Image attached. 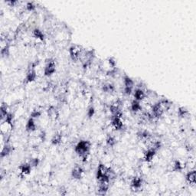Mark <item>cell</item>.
I'll return each mask as SVG.
<instances>
[{
	"label": "cell",
	"mask_w": 196,
	"mask_h": 196,
	"mask_svg": "<svg viewBox=\"0 0 196 196\" xmlns=\"http://www.w3.org/2000/svg\"><path fill=\"white\" fill-rule=\"evenodd\" d=\"M91 143L88 140H81L75 146V152L82 158L84 162H86L87 159H88L90 149H91Z\"/></svg>",
	"instance_id": "1"
},
{
	"label": "cell",
	"mask_w": 196,
	"mask_h": 196,
	"mask_svg": "<svg viewBox=\"0 0 196 196\" xmlns=\"http://www.w3.org/2000/svg\"><path fill=\"white\" fill-rule=\"evenodd\" d=\"M84 49L82 47L78 45H73L71 47L69 48V54L71 59L75 61H79L80 57H81V54H82Z\"/></svg>",
	"instance_id": "2"
},
{
	"label": "cell",
	"mask_w": 196,
	"mask_h": 196,
	"mask_svg": "<svg viewBox=\"0 0 196 196\" xmlns=\"http://www.w3.org/2000/svg\"><path fill=\"white\" fill-rule=\"evenodd\" d=\"M56 71V63L53 59H49L45 64L44 68V74L45 76H51Z\"/></svg>",
	"instance_id": "3"
},
{
	"label": "cell",
	"mask_w": 196,
	"mask_h": 196,
	"mask_svg": "<svg viewBox=\"0 0 196 196\" xmlns=\"http://www.w3.org/2000/svg\"><path fill=\"white\" fill-rule=\"evenodd\" d=\"M143 183V180L141 177L136 176L133 178L130 182V186L133 191H139L142 188V185Z\"/></svg>",
	"instance_id": "4"
},
{
	"label": "cell",
	"mask_w": 196,
	"mask_h": 196,
	"mask_svg": "<svg viewBox=\"0 0 196 196\" xmlns=\"http://www.w3.org/2000/svg\"><path fill=\"white\" fill-rule=\"evenodd\" d=\"M13 127H14V126H13V123H12V122L6 121V120L2 121L1 126H0L2 135L8 134V133L12 130Z\"/></svg>",
	"instance_id": "5"
},
{
	"label": "cell",
	"mask_w": 196,
	"mask_h": 196,
	"mask_svg": "<svg viewBox=\"0 0 196 196\" xmlns=\"http://www.w3.org/2000/svg\"><path fill=\"white\" fill-rule=\"evenodd\" d=\"M84 172H85V171H84V169H83L80 165H76V166H75V168L72 169L71 175L75 179L79 180L83 177Z\"/></svg>",
	"instance_id": "6"
},
{
	"label": "cell",
	"mask_w": 196,
	"mask_h": 196,
	"mask_svg": "<svg viewBox=\"0 0 196 196\" xmlns=\"http://www.w3.org/2000/svg\"><path fill=\"white\" fill-rule=\"evenodd\" d=\"M25 129H26V131H27L28 133H32L36 131V130H37V126H36L35 119L32 118L31 117L29 120H28L27 123H26Z\"/></svg>",
	"instance_id": "7"
},
{
	"label": "cell",
	"mask_w": 196,
	"mask_h": 196,
	"mask_svg": "<svg viewBox=\"0 0 196 196\" xmlns=\"http://www.w3.org/2000/svg\"><path fill=\"white\" fill-rule=\"evenodd\" d=\"M156 154V151H155L152 149H148L145 152L144 156H143V158H144V160L146 162H150L153 160V159L155 158Z\"/></svg>",
	"instance_id": "8"
},
{
	"label": "cell",
	"mask_w": 196,
	"mask_h": 196,
	"mask_svg": "<svg viewBox=\"0 0 196 196\" xmlns=\"http://www.w3.org/2000/svg\"><path fill=\"white\" fill-rule=\"evenodd\" d=\"M48 116L49 119L52 121H55L57 120L59 117V113L58 110L54 107H50L48 110Z\"/></svg>",
	"instance_id": "9"
},
{
	"label": "cell",
	"mask_w": 196,
	"mask_h": 196,
	"mask_svg": "<svg viewBox=\"0 0 196 196\" xmlns=\"http://www.w3.org/2000/svg\"><path fill=\"white\" fill-rule=\"evenodd\" d=\"M32 168V167L31 166L29 162L22 164V165L19 166L20 173H21L22 175H29V174L31 173Z\"/></svg>",
	"instance_id": "10"
},
{
	"label": "cell",
	"mask_w": 196,
	"mask_h": 196,
	"mask_svg": "<svg viewBox=\"0 0 196 196\" xmlns=\"http://www.w3.org/2000/svg\"><path fill=\"white\" fill-rule=\"evenodd\" d=\"M134 97L135 100L138 101H142L144 100L146 97V94H145L144 91L141 88H137L134 92Z\"/></svg>",
	"instance_id": "11"
},
{
	"label": "cell",
	"mask_w": 196,
	"mask_h": 196,
	"mask_svg": "<svg viewBox=\"0 0 196 196\" xmlns=\"http://www.w3.org/2000/svg\"><path fill=\"white\" fill-rule=\"evenodd\" d=\"M32 35L33 37L35 39L39 41H45V34L43 33V32L42 30H40L39 28H35L32 32Z\"/></svg>",
	"instance_id": "12"
},
{
	"label": "cell",
	"mask_w": 196,
	"mask_h": 196,
	"mask_svg": "<svg viewBox=\"0 0 196 196\" xmlns=\"http://www.w3.org/2000/svg\"><path fill=\"white\" fill-rule=\"evenodd\" d=\"M130 110H131V111L134 112V113H137V112L141 111L142 106L141 104H140V101H136V100L132 101L131 104H130Z\"/></svg>",
	"instance_id": "13"
},
{
	"label": "cell",
	"mask_w": 196,
	"mask_h": 196,
	"mask_svg": "<svg viewBox=\"0 0 196 196\" xmlns=\"http://www.w3.org/2000/svg\"><path fill=\"white\" fill-rule=\"evenodd\" d=\"M186 181L190 185H195V171L191 170L186 175Z\"/></svg>",
	"instance_id": "14"
},
{
	"label": "cell",
	"mask_w": 196,
	"mask_h": 196,
	"mask_svg": "<svg viewBox=\"0 0 196 196\" xmlns=\"http://www.w3.org/2000/svg\"><path fill=\"white\" fill-rule=\"evenodd\" d=\"M109 188V182H100L99 188H98V194H106Z\"/></svg>",
	"instance_id": "15"
},
{
	"label": "cell",
	"mask_w": 196,
	"mask_h": 196,
	"mask_svg": "<svg viewBox=\"0 0 196 196\" xmlns=\"http://www.w3.org/2000/svg\"><path fill=\"white\" fill-rule=\"evenodd\" d=\"M12 146L8 144H5L4 147H2V152H1V157L4 158L5 156H8L12 152Z\"/></svg>",
	"instance_id": "16"
},
{
	"label": "cell",
	"mask_w": 196,
	"mask_h": 196,
	"mask_svg": "<svg viewBox=\"0 0 196 196\" xmlns=\"http://www.w3.org/2000/svg\"><path fill=\"white\" fill-rule=\"evenodd\" d=\"M123 85H124V88H133V86H134V81H133L129 76L124 75V77H123Z\"/></svg>",
	"instance_id": "17"
},
{
	"label": "cell",
	"mask_w": 196,
	"mask_h": 196,
	"mask_svg": "<svg viewBox=\"0 0 196 196\" xmlns=\"http://www.w3.org/2000/svg\"><path fill=\"white\" fill-rule=\"evenodd\" d=\"M172 165V171H173V172H181L184 168L183 165L178 160L174 161Z\"/></svg>",
	"instance_id": "18"
},
{
	"label": "cell",
	"mask_w": 196,
	"mask_h": 196,
	"mask_svg": "<svg viewBox=\"0 0 196 196\" xmlns=\"http://www.w3.org/2000/svg\"><path fill=\"white\" fill-rule=\"evenodd\" d=\"M62 141V135L61 133H56L55 134V136H53L51 139V143L55 146H57V145L60 144Z\"/></svg>",
	"instance_id": "19"
},
{
	"label": "cell",
	"mask_w": 196,
	"mask_h": 196,
	"mask_svg": "<svg viewBox=\"0 0 196 196\" xmlns=\"http://www.w3.org/2000/svg\"><path fill=\"white\" fill-rule=\"evenodd\" d=\"M102 91L104 93H109V94H111V93L114 92L115 91V88L112 84H105L104 86L102 87Z\"/></svg>",
	"instance_id": "20"
},
{
	"label": "cell",
	"mask_w": 196,
	"mask_h": 196,
	"mask_svg": "<svg viewBox=\"0 0 196 196\" xmlns=\"http://www.w3.org/2000/svg\"><path fill=\"white\" fill-rule=\"evenodd\" d=\"M106 143H107V146H109L110 147H114L117 144V140H116V138L114 136L109 135L106 139Z\"/></svg>",
	"instance_id": "21"
},
{
	"label": "cell",
	"mask_w": 196,
	"mask_h": 196,
	"mask_svg": "<svg viewBox=\"0 0 196 196\" xmlns=\"http://www.w3.org/2000/svg\"><path fill=\"white\" fill-rule=\"evenodd\" d=\"M178 114L180 117H185L188 115V111L185 108V107H179L178 110Z\"/></svg>",
	"instance_id": "22"
},
{
	"label": "cell",
	"mask_w": 196,
	"mask_h": 196,
	"mask_svg": "<svg viewBox=\"0 0 196 196\" xmlns=\"http://www.w3.org/2000/svg\"><path fill=\"white\" fill-rule=\"evenodd\" d=\"M42 111H41V110H32V112L31 117H32V118H33V119L39 118V117L42 116Z\"/></svg>",
	"instance_id": "23"
},
{
	"label": "cell",
	"mask_w": 196,
	"mask_h": 196,
	"mask_svg": "<svg viewBox=\"0 0 196 196\" xmlns=\"http://www.w3.org/2000/svg\"><path fill=\"white\" fill-rule=\"evenodd\" d=\"M94 113H95V110H94V106L91 105V107H90L89 108H88V112H87L88 117H89V118H91V117H94Z\"/></svg>",
	"instance_id": "24"
},
{
	"label": "cell",
	"mask_w": 196,
	"mask_h": 196,
	"mask_svg": "<svg viewBox=\"0 0 196 196\" xmlns=\"http://www.w3.org/2000/svg\"><path fill=\"white\" fill-rule=\"evenodd\" d=\"M29 164L32 167H36L39 164V159L38 158H32L30 159Z\"/></svg>",
	"instance_id": "25"
}]
</instances>
